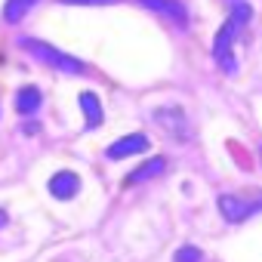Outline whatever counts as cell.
I'll use <instances>...</instances> for the list:
<instances>
[{
    "label": "cell",
    "instance_id": "cell-1",
    "mask_svg": "<svg viewBox=\"0 0 262 262\" xmlns=\"http://www.w3.org/2000/svg\"><path fill=\"white\" fill-rule=\"evenodd\" d=\"M250 19H253V10H250L247 0H231V13H228L225 25L216 31V40H213V56H216V62H219V68L225 74H234L237 71V62H234L231 47H234V37L244 31V25Z\"/></svg>",
    "mask_w": 262,
    "mask_h": 262
},
{
    "label": "cell",
    "instance_id": "cell-2",
    "mask_svg": "<svg viewBox=\"0 0 262 262\" xmlns=\"http://www.w3.org/2000/svg\"><path fill=\"white\" fill-rule=\"evenodd\" d=\"M19 43H22V50H25L28 56H34L37 62L50 65V68H56V71H62V74H86V65H83L80 59H74V56L56 50L53 43H43V40H37V37H22Z\"/></svg>",
    "mask_w": 262,
    "mask_h": 262
},
{
    "label": "cell",
    "instance_id": "cell-3",
    "mask_svg": "<svg viewBox=\"0 0 262 262\" xmlns=\"http://www.w3.org/2000/svg\"><path fill=\"white\" fill-rule=\"evenodd\" d=\"M219 213L228 222H244L256 213H262V198H244V194H222L219 201Z\"/></svg>",
    "mask_w": 262,
    "mask_h": 262
},
{
    "label": "cell",
    "instance_id": "cell-4",
    "mask_svg": "<svg viewBox=\"0 0 262 262\" xmlns=\"http://www.w3.org/2000/svg\"><path fill=\"white\" fill-rule=\"evenodd\" d=\"M139 7H145L151 13H161L176 28H188V10H185L182 0H139Z\"/></svg>",
    "mask_w": 262,
    "mask_h": 262
},
{
    "label": "cell",
    "instance_id": "cell-5",
    "mask_svg": "<svg viewBox=\"0 0 262 262\" xmlns=\"http://www.w3.org/2000/svg\"><path fill=\"white\" fill-rule=\"evenodd\" d=\"M148 136L145 133H129V136H120L117 142H111L108 145V158L111 161H123V158H133V155H142V151H148Z\"/></svg>",
    "mask_w": 262,
    "mask_h": 262
},
{
    "label": "cell",
    "instance_id": "cell-6",
    "mask_svg": "<svg viewBox=\"0 0 262 262\" xmlns=\"http://www.w3.org/2000/svg\"><path fill=\"white\" fill-rule=\"evenodd\" d=\"M155 120L167 129L170 136H176V139H188L191 136V126H188L182 108H158L155 111Z\"/></svg>",
    "mask_w": 262,
    "mask_h": 262
},
{
    "label": "cell",
    "instance_id": "cell-7",
    "mask_svg": "<svg viewBox=\"0 0 262 262\" xmlns=\"http://www.w3.org/2000/svg\"><path fill=\"white\" fill-rule=\"evenodd\" d=\"M47 188H50V194H53V198H59V201H71V198L80 191V176H77V173H71V170H59V173H53V176H50Z\"/></svg>",
    "mask_w": 262,
    "mask_h": 262
},
{
    "label": "cell",
    "instance_id": "cell-8",
    "mask_svg": "<svg viewBox=\"0 0 262 262\" xmlns=\"http://www.w3.org/2000/svg\"><path fill=\"white\" fill-rule=\"evenodd\" d=\"M164 170H167V158H151V161H145V164H139L133 173H126V179H123V185H139V182H148V179H158V176H164Z\"/></svg>",
    "mask_w": 262,
    "mask_h": 262
},
{
    "label": "cell",
    "instance_id": "cell-9",
    "mask_svg": "<svg viewBox=\"0 0 262 262\" xmlns=\"http://www.w3.org/2000/svg\"><path fill=\"white\" fill-rule=\"evenodd\" d=\"M77 102H80V111H83V117H86V129H96V126L102 123V117H105L99 96L86 90V93H80V96H77Z\"/></svg>",
    "mask_w": 262,
    "mask_h": 262
},
{
    "label": "cell",
    "instance_id": "cell-10",
    "mask_svg": "<svg viewBox=\"0 0 262 262\" xmlns=\"http://www.w3.org/2000/svg\"><path fill=\"white\" fill-rule=\"evenodd\" d=\"M40 102H43V96H40V90L37 86H22L19 93H16V111L19 114H34L37 108H40Z\"/></svg>",
    "mask_w": 262,
    "mask_h": 262
},
{
    "label": "cell",
    "instance_id": "cell-11",
    "mask_svg": "<svg viewBox=\"0 0 262 262\" xmlns=\"http://www.w3.org/2000/svg\"><path fill=\"white\" fill-rule=\"evenodd\" d=\"M34 4H37V0H7V4H4V22H10V25L22 22Z\"/></svg>",
    "mask_w": 262,
    "mask_h": 262
},
{
    "label": "cell",
    "instance_id": "cell-12",
    "mask_svg": "<svg viewBox=\"0 0 262 262\" xmlns=\"http://www.w3.org/2000/svg\"><path fill=\"white\" fill-rule=\"evenodd\" d=\"M173 262H204V253H201L198 247H191V244H185V247H179V250H176V256H173Z\"/></svg>",
    "mask_w": 262,
    "mask_h": 262
},
{
    "label": "cell",
    "instance_id": "cell-13",
    "mask_svg": "<svg viewBox=\"0 0 262 262\" xmlns=\"http://www.w3.org/2000/svg\"><path fill=\"white\" fill-rule=\"evenodd\" d=\"M62 4H80V7H108V4H117V0H62Z\"/></svg>",
    "mask_w": 262,
    "mask_h": 262
},
{
    "label": "cell",
    "instance_id": "cell-14",
    "mask_svg": "<svg viewBox=\"0 0 262 262\" xmlns=\"http://www.w3.org/2000/svg\"><path fill=\"white\" fill-rule=\"evenodd\" d=\"M37 129H40V126H37V123H34V120H31V123H28V120H25V123H22V133H37Z\"/></svg>",
    "mask_w": 262,
    "mask_h": 262
},
{
    "label": "cell",
    "instance_id": "cell-15",
    "mask_svg": "<svg viewBox=\"0 0 262 262\" xmlns=\"http://www.w3.org/2000/svg\"><path fill=\"white\" fill-rule=\"evenodd\" d=\"M7 225V210H0V228Z\"/></svg>",
    "mask_w": 262,
    "mask_h": 262
}]
</instances>
